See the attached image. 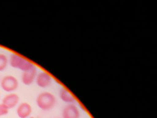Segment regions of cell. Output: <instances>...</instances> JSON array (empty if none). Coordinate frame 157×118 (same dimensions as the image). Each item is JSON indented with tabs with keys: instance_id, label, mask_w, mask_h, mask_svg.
Instances as JSON below:
<instances>
[{
	"instance_id": "obj_5",
	"label": "cell",
	"mask_w": 157,
	"mask_h": 118,
	"mask_svg": "<svg viewBox=\"0 0 157 118\" xmlns=\"http://www.w3.org/2000/svg\"><path fill=\"white\" fill-rule=\"evenodd\" d=\"M35 81L38 86L42 88H45L51 85L52 77L49 73L41 72L37 73Z\"/></svg>"
},
{
	"instance_id": "obj_12",
	"label": "cell",
	"mask_w": 157,
	"mask_h": 118,
	"mask_svg": "<svg viewBox=\"0 0 157 118\" xmlns=\"http://www.w3.org/2000/svg\"><path fill=\"white\" fill-rule=\"evenodd\" d=\"M35 118V117H31V118Z\"/></svg>"
},
{
	"instance_id": "obj_10",
	"label": "cell",
	"mask_w": 157,
	"mask_h": 118,
	"mask_svg": "<svg viewBox=\"0 0 157 118\" xmlns=\"http://www.w3.org/2000/svg\"><path fill=\"white\" fill-rule=\"evenodd\" d=\"M9 64V58L6 54L0 53V72L6 70Z\"/></svg>"
},
{
	"instance_id": "obj_3",
	"label": "cell",
	"mask_w": 157,
	"mask_h": 118,
	"mask_svg": "<svg viewBox=\"0 0 157 118\" xmlns=\"http://www.w3.org/2000/svg\"><path fill=\"white\" fill-rule=\"evenodd\" d=\"M2 88L7 92H12L18 88L19 85L18 79L14 76L8 75L2 77L0 81Z\"/></svg>"
},
{
	"instance_id": "obj_6",
	"label": "cell",
	"mask_w": 157,
	"mask_h": 118,
	"mask_svg": "<svg viewBox=\"0 0 157 118\" xmlns=\"http://www.w3.org/2000/svg\"><path fill=\"white\" fill-rule=\"evenodd\" d=\"M37 73L36 67L33 69L23 72L21 76V81L25 85H30L36 80Z\"/></svg>"
},
{
	"instance_id": "obj_11",
	"label": "cell",
	"mask_w": 157,
	"mask_h": 118,
	"mask_svg": "<svg viewBox=\"0 0 157 118\" xmlns=\"http://www.w3.org/2000/svg\"><path fill=\"white\" fill-rule=\"evenodd\" d=\"M9 110L4 104H0V117L7 115L9 113Z\"/></svg>"
},
{
	"instance_id": "obj_4",
	"label": "cell",
	"mask_w": 157,
	"mask_h": 118,
	"mask_svg": "<svg viewBox=\"0 0 157 118\" xmlns=\"http://www.w3.org/2000/svg\"><path fill=\"white\" fill-rule=\"evenodd\" d=\"M62 118H80L81 112L75 103L67 104L62 111Z\"/></svg>"
},
{
	"instance_id": "obj_13",
	"label": "cell",
	"mask_w": 157,
	"mask_h": 118,
	"mask_svg": "<svg viewBox=\"0 0 157 118\" xmlns=\"http://www.w3.org/2000/svg\"><path fill=\"white\" fill-rule=\"evenodd\" d=\"M0 81H1V77H0Z\"/></svg>"
},
{
	"instance_id": "obj_2",
	"label": "cell",
	"mask_w": 157,
	"mask_h": 118,
	"mask_svg": "<svg viewBox=\"0 0 157 118\" xmlns=\"http://www.w3.org/2000/svg\"><path fill=\"white\" fill-rule=\"evenodd\" d=\"M56 96L48 91L42 92L36 98V102L38 107L44 111L49 110L53 108L56 103Z\"/></svg>"
},
{
	"instance_id": "obj_1",
	"label": "cell",
	"mask_w": 157,
	"mask_h": 118,
	"mask_svg": "<svg viewBox=\"0 0 157 118\" xmlns=\"http://www.w3.org/2000/svg\"><path fill=\"white\" fill-rule=\"evenodd\" d=\"M9 64L15 69H19L22 72H26L36 67L34 64L23 56L13 53L9 58Z\"/></svg>"
},
{
	"instance_id": "obj_7",
	"label": "cell",
	"mask_w": 157,
	"mask_h": 118,
	"mask_svg": "<svg viewBox=\"0 0 157 118\" xmlns=\"http://www.w3.org/2000/svg\"><path fill=\"white\" fill-rule=\"evenodd\" d=\"M20 101V97L15 93H10L6 95L2 99V103L9 109L15 108Z\"/></svg>"
},
{
	"instance_id": "obj_9",
	"label": "cell",
	"mask_w": 157,
	"mask_h": 118,
	"mask_svg": "<svg viewBox=\"0 0 157 118\" xmlns=\"http://www.w3.org/2000/svg\"><path fill=\"white\" fill-rule=\"evenodd\" d=\"M32 112V106L27 102L21 103L17 108V114L20 118H27Z\"/></svg>"
},
{
	"instance_id": "obj_8",
	"label": "cell",
	"mask_w": 157,
	"mask_h": 118,
	"mask_svg": "<svg viewBox=\"0 0 157 118\" xmlns=\"http://www.w3.org/2000/svg\"><path fill=\"white\" fill-rule=\"evenodd\" d=\"M59 96L61 100L67 104L74 103L76 100L75 96L65 87L62 88L59 90Z\"/></svg>"
}]
</instances>
